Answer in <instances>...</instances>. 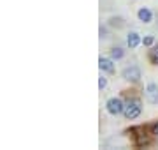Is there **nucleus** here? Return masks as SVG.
I'll return each mask as SVG.
<instances>
[{
  "label": "nucleus",
  "instance_id": "9d476101",
  "mask_svg": "<svg viewBox=\"0 0 158 150\" xmlns=\"http://www.w3.org/2000/svg\"><path fill=\"white\" fill-rule=\"evenodd\" d=\"M111 57L113 58H121L123 57V50H121V48H114V50H111Z\"/></svg>",
  "mask_w": 158,
  "mask_h": 150
},
{
  "label": "nucleus",
  "instance_id": "7ed1b4c3",
  "mask_svg": "<svg viewBox=\"0 0 158 150\" xmlns=\"http://www.w3.org/2000/svg\"><path fill=\"white\" fill-rule=\"evenodd\" d=\"M123 78L128 81H139V78H141V71L137 69L135 65H132V67H127V69L123 71Z\"/></svg>",
  "mask_w": 158,
  "mask_h": 150
},
{
  "label": "nucleus",
  "instance_id": "f03ea898",
  "mask_svg": "<svg viewBox=\"0 0 158 150\" xmlns=\"http://www.w3.org/2000/svg\"><path fill=\"white\" fill-rule=\"evenodd\" d=\"M107 111L111 113V115H118V113H121L123 111V103H121V99H118V97H113V99H109L107 101Z\"/></svg>",
  "mask_w": 158,
  "mask_h": 150
},
{
  "label": "nucleus",
  "instance_id": "39448f33",
  "mask_svg": "<svg viewBox=\"0 0 158 150\" xmlns=\"http://www.w3.org/2000/svg\"><path fill=\"white\" fill-rule=\"evenodd\" d=\"M139 134H135V147H144V145L149 143V138H148V134L142 131V129H137Z\"/></svg>",
  "mask_w": 158,
  "mask_h": 150
},
{
  "label": "nucleus",
  "instance_id": "20e7f679",
  "mask_svg": "<svg viewBox=\"0 0 158 150\" xmlns=\"http://www.w3.org/2000/svg\"><path fill=\"white\" fill-rule=\"evenodd\" d=\"M146 97L151 104H156L158 103V87L155 83H149L146 87Z\"/></svg>",
  "mask_w": 158,
  "mask_h": 150
},
{
  "label": "nucleus",
  "instance_id": "0eeeda50",
  "mask_svg": "<svg viewBox=\"0 0 158 150\" xmlns=\"http://www.w3.org/2000/svg\"><path fill=\"white\" fill-rule=\"evenodd\" d=\"M127 42H128L130 48H137V44L141 42V37H139V34H135V32H132V34L128 35V39H127Z\"/></svg>",
  "mask_w": 158,
  "mask_h": 150
},
{
  "label": "nucleus",
  "instance_id": "f257e3e1",
  "mask_svg": "<svg viewBox=\"0 0 158 150\" xmlns=\"http://www.w3.org/2000/svg\"><path fill=\"white\" fill-rule=\"evenodd\" d=\"M123 113L127 118H137V117L141 115V101L139 99H132V101H128V103L125 104L123 108Z\"/></svg>",
  "mask_w": 158,
  "mask_h": 150
},
{
  "label": "nucleus",
  "instance_id": "ddd939ff",
  "mask_svg": "<svg viewBox=\"0 0 158 150\" xmlns=\"http://www.w3.org/2000/svg\"><path fill=\"white\" fill-rule=\"evenodd\" d=\"M151 131H153V134H156L158 136V124H155V126L151 127Z\"/></svg>",
  "mask_w": 158,
  "mask_h": 150
},
{
  "label": "nucleus",
  "instance_id": "1a4fd4ad",
  "mask_svg": "<svg viewBox=\"0 0 158 150\" xmlns=\"http://www.w3.org/2000/svg\"><path fill=\"white\" fill-rule=\"evenodd\" d=\"M149 60H151V64L158 65V44L153 50H149Z\"/></svg>",
  "mask_w": 158,
  "mask_h": 150
},
{
  "label": "nucleus",
  "instance_id": "423d86ee",
  "mask_svg": "<svg viewBox=\"0 0 158 150\" xmlns=\"http://www.w3.org/2000/svg\"><path fill=\"white\" fill-rule=\"evenodd\" d=\"M98 67H100L102 71H107V73H114V65L111 60H107V58H100L98 60Z\"/></svg>",
  "mask_w": 158,
  "mask_h": 150
},
{
  "label": "nucleus",
  "instance_id": "9b49d317",
  "mask_svg": "<svg viewBox=\"0 0 158 150\" xmlns=\"http://www.w3.org/2000/svg\"><path fill=\"white\" fill-rule=\"evenodd\" d=\"M106 85H107L106 78H100V80H98V87H100V88H106Z\"/></svg>",
  "mask_w": 158,
  "mask_h": 150
},
{
  "label": "nucleus",
  "instance_id": "f8f14e48",
  "mask_svg": "<svg viewBox=\"0 0 158 150\" xmlns=\"http://www.w3.org/2000/svg\"><path fill=\"white\" fill-rule=\"evenodd\" d=\"M142 42H144L146 46H151V44H153V37H144V41H142Z\"/></svg>",
  "mask_w": 158,
  "mask_h": 150
},
{
  "label": "nucleus",
  "instance_id": "6e6552de",
  "mask_svg": "<svg viewBox=\"0 0 158 150\" xmlns=\"http://www.w3.org/2000/svg\"><path fill=\"white\" fill-rule=\"evenodd\" d=\"M137 16H139V20L144 21V23H149V21H151V12L148 11V9H141V11L137 12Z\"/></svg>",
  "mask_w": 158,
  "mask_h": 150
}]
</instances>
